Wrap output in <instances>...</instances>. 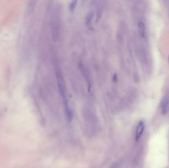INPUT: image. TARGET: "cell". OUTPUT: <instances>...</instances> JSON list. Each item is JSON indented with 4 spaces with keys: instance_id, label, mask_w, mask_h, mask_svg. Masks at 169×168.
I'll use <instances>...</instances> for the list:
<instances>
[{
    "instance_id": "52a82bcc",
    "label": "cell",
    "mask_w": 169,
    "mask_h": 168,
    "mask_svg": "<svg viewBox=\"0 0 169 168\" xmlns=\"http://www.w3.org/2000/svg\"><path fill=\"white\" fill-rule=\"evenodd\" d=\"M77 1L76 0H74V1H72L70 3L69 6V11H70L71 12H72L74 11V9L76 8L77 5Z\"/></svg>"
},
{
    "instance_id": "7a4b0ae2",
    "label": "cell",
    "mask_w": 169,
    "mask_h": 168,
    "mask_svg": "<svg viewBox=\"0 0 169 168\" xmlns=\"http://www.w3.org/2000/svg\"><path fill=\"white\" fill-rule=\"evenodd\" d=\"M161 114L165 116L169 111V99L168 97L165 96L162 98L160 103Z\"/></svg>"
},
{
    "instance_id": "3957f363",
    "label": "cell",
    "mask_w": 169,
    "mask_h": 168,
    "mask_svg": "<svg viewBox=\"0 0 169 168\" xmlns=\"http://www.w3.org/2000/svg\"><path fill=\"white\" fill-rule=\"evenodd\" d=\"M145 122L143 120L139 121L137 124L136 132V140L137 141L142 136L143 132L145 131Z\"/></svg>"
},
{
    "instance_id": "277c9868",
    "label": "cell",
    "mask_w": 169,
    "mask_h": 168,
    "mask_svg": "<svg viewBox=\"0 0 169 168\" xmlns=\"http://www.w3.org/2000/svg\"><path fill=\"white\" fill-rule=\"evenodd\" d=\"M93 12L92 11H90L89 12L88 14H87L86 18V25L87 28H88L90 30L93 29V26L92 24V20L93 17Z\"/></svg>"
},
{
    "instance_id": "9c48e42d",
    "label": "cell",
    "mask_w": 169,
    "mask_h": 168,
    "mask_svg": "<svg viewBox=\"0 0 169 168\" xmlns=\"http://www.w3.org/2000/svg\"><path fill=\"white\" fill-rule=\"evenodd\" d=\"M168 61H169V56H168Z\"/></svg>"
},
{
    "instance_id": "ba28073f",
    "label": "cell",
    "mask_w": 169,
    "mask_h": 168,
    "mask_svg": "<svg viewBox=\"0 0 169 168\" xmlns=\"http://www.w3.org/2000/svg\"><path fill=\"white\" fill-rule=\"evenodd\" d=\"M113 80L114 81H116L117 79V75H115L114 76H113Z\"/></svg>"
},
{
    "instance_id": "8992f818",
    "label": "cell",
    "mask_w": 169,
    "mask_h": 168,
    "mask_svg": "<svg viewBox=\"0 0 169 168\" xmlns=\"http://www.w3.org/2000/svg\"><path fill=\"white\" fill-rule=\"evenodd\" d=\"M102 5L101 4H99L98 7L97 9V18H96V21H99V20L101 18V15L102 12Z\"/></svg>"
},
{
    "instance_id": "6da1fadb",
    "label": "cell",
    "mask_w": 169,
    "mask_h": 168,
    "mask_svg": "<svg viewBox=\"0 0 169 168\" xmlns=\"http://www.w3.org/2000/svg\"><path fill=\"white\" fill-rule=\"evenodd\" d=\"M56 79H57V84L58 86L59 92L60 93V95L62 96L63 99L64 105L65 108L68 107V103L66 98V87L64 77H62L60 72H56Z\"/></svg>"
},
{
    "instance_id": "5b68a950",
    "label": "cell",
    "mask_w": 169,
    "mask_h": 168,
    "mask_svg": "<svg viewBox=\"0 0 169 168\" xmlns=\"http://www.w3.org/2000/svg\"><path fill=\"white\" fill-rule=\"evenodd\" d=\"M138 30L141 37H144L145 35V23L142 21H139L137 24Z\"/></svg>"
}]
</instances>
